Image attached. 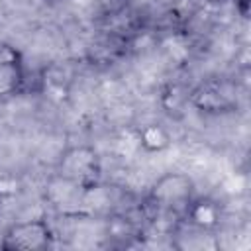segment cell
<instances>
[{
    "label": "cell",
    "instance_id": "obj_1",
    "mask_svg": "<svg viewBox=\"0 0 251 251\" xmlns=\"http://www.w3.org/2000/svg\"><path fill=\"white\" fill-rule=\"evenodd\" d=\"M88 188L76 180L61 175H53L45 184V202L63 218L86 216L88 212Z\"/></svg>",
    "mask_w": 251,
    "mask_h": 251
},
{
    "label": "cell",
    "instance_id": "obj_2",
    "mask_svg": "<svg viewBox=\"0 0 251 251\" xmlns=\"http://www.w3.org/2000/svg\"><path fill=\"white\" fill-rule=\"evenodd\" d=\"M51 226L45 220H24L14 222L2 235L0 247L6 251H41L47 249L53 241Z\"/></svg>",
    "mask_w": 251,
    "mask_h": 251
},
{
    "label": "cell",
    "instance_id": "obj_3",
    "mask_svg": "<svg viewBox=\"0 0 251 251\" xmlns=\"http://www.w3.org/2000/svg\"><path fill=\"white\" fill-rule=\"evenodd\" d=\"M57 175L76 180L84 186L98 184L100 178V157L90 145H75L69 147L57 165Z\"/></svg>",
    "mask_w": 251,
    "mask_h": 251
},
{
    "label": "cell",
    "instance_id": "obj_4",
    "mask_svg": "<svg viewBox=\"0 0 251 251\" xmlns=\"http://www.w3.org/2000/svg\"><path fill=\"white\" fill-rule=\"evenodd\" d=\"M194 194V182L188 175L182 173H167L151 186L149 200L157 208L178 210L186 208Z\"/></svg>",
    "mask_w": 251,
    "mask_h": 251
},
{
    "label": "cell",
    "instance_id": "obj_5",
    "mask_svg": "<svg viewBox=\"0 0 251 251\" xmlns=\"http://www.w3.org/2000/svg\"><path fill=\"white\" fill-rule=\"evenodd\" d=\"M188 100L192 106H196L202 112L218 114V112H227L235 106V86L227 80H206L200 82L190 94Z\"/></svg>",
    "mask_w": 251,
    "mask_h": 251
},
{
    "label": "cell",
    "instance_id": "obj_6",
    "mask_svg": "<svg viewBox=\"0 0 251 251\" xmlns=\"http://www.w3.org/2000/svg\"><path fill=\"white\" fill-rule=\"evenodd\" d=\"M186 214L192 226L202 229H212L220 222V208L210 200H196L186 206Z\"/></svg>",
    "mask_w": 251,
    "mask_h": 251
},
{
    "label": "cell",
    "instance_id": "obj_7",
    "mask_svg": "<svg viewBox=\"0 0 251 251\" xmlns=\"http://www.w3.org/2000/svg\"><path fill=\"white\" fill-rule=\"evenodd\" d=\"M137 141L145 151L159 153V151H163V149H167L171 145V135L163 126L149 124V126H143L137 131Z\"/></svg>",
    "mask_w": 251,
    "mask_h": 251
},
{
    "label": "cell",
    "instance_id": "obj_8",
    "mask_svg": "<svg viewBox=\"0 0 251 251\" xmlns=\"http://www.w3.org/2000/svg\"><path fill=\"white\" fill-rule=\"evenodd\" d=\"M24 84V67L22 61L0 65V98L16 94Z\"/></svg>",
    "mask_w": 251,
    "mask_h": 251
},
{
    "label": "cell",
    "instance_id": "obj_9",
    "mask_svg": "<svg viewBox=\"0 0 251 251\" xmlns=\"http://www.w3.org/2000/svg\"><path fill=\"white\" fill-rule=\"evenodd\" d=\"M14 61H22L20 51H18L14 45H10V43L0 41V65H4V63H14Z\"/></svg>",
    "mask_w": 251,
    "mask_h": 251
}]
</instances>
